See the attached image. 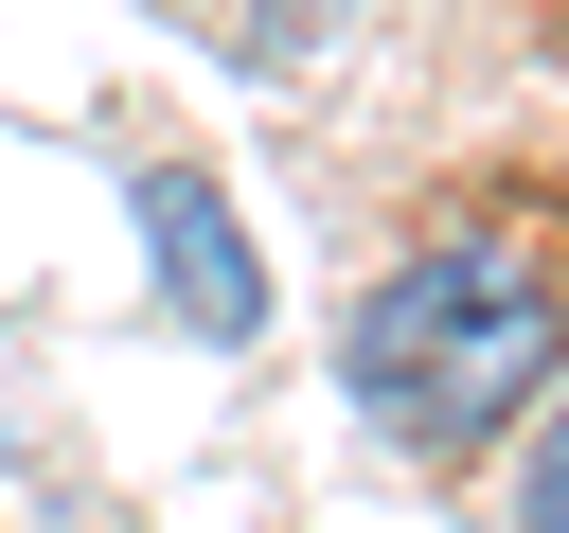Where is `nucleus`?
<instances>
[{"instance_id":"nucleus-3","label":"nucleus","mask_w":569,"mask_h":533,"mask_svg":"<svg viewBox=\"0 0 569 533\" xmlns=\"http://www.w3.org/2000/svg\"><path fill=\"white\" fill-rule=\"evenodd\" d=\"M516 533H569V409H551L533 462H516Z\"/></svg>"},{"instance_id":"nucleus-2","label":"nucleus","mask_w":569,"mask_h":533,"mask_svg":"<svg viewBox=\"0 0 569 533\" xmlns=\"http://www.w3.org/2000/svg\"><path fill=\"white\" fill-rule=\"evenodd\" d=\"M142 231H160V284H178V320H196V338H249V320H267L249 231L213 213V178H160V195H142Z\"/></svg>"},{"instance_id":"nucleus-1","label":"nucleus","mask_w":569,"mask_h":533,"mask_svg":"<svg viewBox=\"0 0 569 533\" xmlns=\"http://www.w3.org/2000/svg\"><path fill=\"white\" fill-rule=\"evenodd\" d=\"M551 355H569V284H551L516 231H445V249H409V266L356 302V409H373L391 444H480V426H516V409L551 391Z\"/></svg>"},{"instance_id":"nucleus-4","label":"nucleus","mask_w":569,"mask_h":533,"mask_svg":"<svg viewBox=\"0 0 569 533\" xmlns=\"http://www.w3.org/2000/svg\"><path fill=\"white\" fill-rule=\"evenodd\" d=\"M302 18H320V0H267V36H302Z\"/></svg>"}]
</instances>
